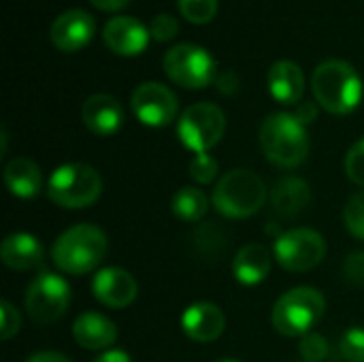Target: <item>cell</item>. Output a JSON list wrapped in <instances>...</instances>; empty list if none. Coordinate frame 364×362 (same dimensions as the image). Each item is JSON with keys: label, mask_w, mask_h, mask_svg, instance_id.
Listing matches in <instances>:
<instances>
[{"label": "cell", "mask_w": 364, "mask_h": 362, "mask_svg": "<svg viewBox=\"0 0 364 362\" xmlns=\"http://www.w3.org/2000/svg\"><path fill=\"white\" fill-rule=\"evenodd\" d=\"M311 90L318 105L333 115H348L363 100V79L346 60L322 62L314 70Z\"/></svg>", "instance_id": "1"}, {"label": "cell", "mask_w": 364, "mask_h": 362, "mask_svg": "<svg viewBox=\"0 0 364 362\" xmlns=\"http://www.w3.org/2000/svg\"><path fill=\"white\" fill-rule=\"evenodd\" d=\"M107 256V235L92 224H77L64 230L53 247V265L68 275H85L94 271Z\"/></svg>", "instance_id": "2"}, {"label": "cell", "mask_w": 364, "mask_h": 362, "mask_svg": "<svg viewBox=\"0 0 364 362\" xmlns=\"http://www.w3.org/2000/svg\"><path fill=\"white\" fill-rule=\"evenodd\" d=\"M260 147L275 166L294 169L309 154V134L294 113H273L262 122Z\"/></svg>", "instance_id": "3"}, {"label": "cell", "mask_w": 364, "mask_h": 362, "mask_svg": "<svg viewBox=\"0 0 364 362\" xmlns=\"http://www.w3.org/2000/svg\"><path fill=\"white\" fill-rule=\"evenodd\" d=\"M264 201H267L264 181L247 169H235L226 173L213 190V207L222 215L232 220H241L258 213Z\"/></svg>", "instance_id": "4"}, {"label": "cell", "mask_w": 364, "mask_h": 362, "mask_svg": "<svg viewBox=\"0 0 364 362\" xmlns=\"http://www.w3.org/2000/svg\"><path fill=\"white\" fill-rule=\"evenodd\" d=\"M326 301L320 290L299 286L288 290L273 307V326L284 337H305L322 320Z\"/></svg>", "instance_id": "5"}, {"label": "cell", "mask_w": 364, "mask_h": 362, "mask_svg": "<svg viewBox=\"0 0 364 362\" xmlns=\"http://www.w3.org/2000/svg\"><path fill=\"white\" fill-rule=\"evenodd\" d=\"M102 194V177L90 164H62L47 183V196L62 209H83Z\"/></svg>", "instance_id": "6"}, {"label": "cell", "mask_w": 364, "mask_h": 362, "mask_svg": "<svg viewBox=\"0 0 364 362\" xmlns=\"http://www.w3.org/2000/svg\"><path fill=\"white\" fill-rule=\"evenodd\" d=\"M226 130V115L220 107L211 102H196L188 107L177 124V134L181 143L196 151L207 154L211 147L220 143Z\"/></svg>", "instance_id": "7"}, {"label": "cell", "mask_w": 364, "mask_h": 362, "mask_svg": "<svg viewBox=\"0 0 364 362\" xmlns=\"http://www.w3.org/2000/svg\"><path fill=\"white\" fill-rule=\"evenodd\" d=\"M164 73L181 87L200 90L215 79V62L203 47L181 43L164 53Z\"/></svg>", "instance_id": "8"}, {"label": "cell", "mask_w": 364, "mask_h": 362, "mask_svg": "<svg viewBox=\"0 0 364 362\" xmlns=\"http://www.w3.org/2000/svg\"><path fill=\"white\" fill-rule=\"evenodd\" d=\"M70 305V286L64 277L43 271L38 273L26 292L28 316L38 324L58 322Z\"/></svg>", "instance_id": "9"}, {"label": "cell", "mask_w": 364, "mask_h": 362, "mask_svg": "<svg viewBox=\"0 0 364 362\" xmlns=\"http://www.w3.org/2000/svg\"><path fill=\"white\" fill-rule=\"evenodd\" d=\"M275 260L292 273L311 271L326 254V241L311 228H294L275 241Z\"/></svg>", "instance_id": "10"}, {"label": "cell", "mask_w": 364, "mask_h": 362, "mask_svg": "<svg viewBox=\"0 0 364 362\" xmlns=\"http://www.w3.org/2000/svg\"><path fill=\"white\" fill-rule=\"evenodd\" d=\"M130 105H132L134 115L145 126H151V128L168 126L175 119L177 109H179L177 96L166 85L156 83V81L141 83L132 92Z\"/></svg>", "instance_id": "11"}, {"label": "cell", "mask_w": 364, "mask_h": 362, "mask_svg": "<svg viewBox=\"0 0 364 362\" xmlns=\"http://www.w3.org/2000/svg\"><path fill=\"white\" fill-rule=\"evenodd\" d=\"M96 21L83 9H68L55 17L49 30L51 43L60 51H79L94 38Z\"/></svg>", "instance_id": "12"}, {"label": "cell", "mask_w": 364, "mask_h": 362, "mask_svg": "<svg viewBox=\"0 0 364 362\" xmlns=\"http://www.w3.org/2000/svg\"><path fill=\"white\" fill-rule=\"evenodd\" d=\"M92 292L98 303L111 309H124L128 307L139 292L136 280L119 267H107L100 269L92 282Z\"/></svg>", "instance_id": "13"}, {"label": "cell", "mask_w": 364, "mask_h": 362, "mask_svg": "<svg viewBox=\"0 0 364 362\" xmlns=\"http://www.w3.org/2000/svg\"><path fill=\"white\" fill-rule=\"evenodd\" d=\"M149 34L151 32L145 28V23L130 15H117L109 19L102 30L105 45L119 55H136L145 51L149 43Z\"/></svg>", "instance_id": "14"}, {"label": "cell", "mask_w": 364, "mask_h": 362, "mask_svg": "<svg viewBox=\"0 0 364 362\" xmlns=\"http://www.w3.org/2000/svg\"><path fill=\"white\" fill-rule=\"evenodd\" d=\"M181 329L183 333L196 341V344H211L215 341L224 329H226V318L222 309L213 303H194L190 305L183 316H181Z\"/></svg>", "instance_id": "15"}, {"label": "cell", "mask_w": 364, "mask_h": 362, "mask_svg": "<svg viewBox=\"0 0 364 362\" xmlns=\"http://www.w3.org/2000/svg\"><path fill=\"white\" fill-rule=\"evenodd\" d=\"M81 119L85 128L98 137L115 134L124 124V109L111 94H94L83 102Z\"/></svg>", "instance_id": "16"}, {"label": "cell", "mask_w": 364, "mask_h": 362, "mask_svg": "<svg viewBox=\"0 0 364 362\" xmlns=\"http://www.w3.org/2000/svg\"><path fill=\"white\" fill-rule=\"evenodd\" d=\"M269 92L282 105H296L305 92V75L296 62L279 60L269 68Z\"/></svg>", "instance_id": "17"}, {"label": "cell", "mask_w": 364, "mask_h": 362, "mask_svg": "<svg viewBox=\"0 0 364 362\" xmlns=\"http://www.w3.org/2000/svg\"><path fill=\"white\" fill-rule=\"evenodd\" d=\"M73 337L85 350H105L115 344L117 329L107 316L96 312H85L75 320Z\"/></svg>", "instance_id": "18"}, {"label": "cell", "mask_w": 364, "mask_h": 362, "mask_svg": "<svg viewBox=\"0 0 364 362\" xmlns=\"http://www.w3.org/2000/svg\"><path fill=\"white\" fill-rule=\"evenodd\" d=\"M43 245L28 233H13L0 245L2 262L13 271H30L43 262Z\"/></svg>", "instance_id": "19"}, {"label": "cell", "mask_w": 364, "mask_h": 362, "mask_svg": "<svg viewBox=\"0 0 364 362\" xmlns=\"http://www.w3.org/2000/svg\"><path fill=\"white\" fill-rule=\"evenodd\" d=\"M271 252L262 243H247L232 260V273L243 286H256L267 280L271 271Z\"/></svg>", "instance_id": "20"}, {"label": "cell", "mask_w": 364, "mask_h": 362, "mask_svg": "<svg viewBox=\"0 0 364 362\" xmlns=\"http://www.w3.org/2000/svg\"><path fill=\"white\" fill-rule=\"evenodd\" d=\"M4 181L13 196L34 198L43 188V173L36 162L28 158H13L4 166Z\"/></svg>", "instance_id": "21"}, {"label": "cell", "mask_w": 364, "mask_h": 362, "mask_svg": "<svg viewBox=\"0 0 364 362\" xmlns=\"http://www.w3.org/2000/svg\"><path fill=\"white\" fill-rule=\"evenodd\" d=\"M309 201H311L309 183L299 177L279 179L271 194L273 209L284 218H294V215L303 213L307 209Z\"/></svg>", "instance_id": "22"}, {"label": "cell", "mask_w": 364, "mask_h": 362, "mask_svg": "<svg viewBox=\"0 0 364 362\" xmlns=\"http://www.w3.org/2000/svg\"><path fill=\"white\" fill-rule=\"evenodd\" d=\"M171 209L183 222H198L205 218V213L209 209V198L203 190H198L194 186H186L175 192V196L171 201Z\"/></svg>", "instance_id": "23"}, {"label": "cell", "mask_w": 364, "mask_h": 362, "mask_svg": "<svg viewBox=\"0 0 364 362\" xmlns=\"http://www.w3.org/2000/svg\"><path fill=\"white\" fill-rule=\"evenodd\" d=\"M179 11L192 23H207L218 13V0H179Z\"/></svg>", "instance_id": "24"}, {"label": "cell", "mask_w": 364, "mask_h": 362, "mask_svg": "<svg viewBox=\"0 0 364 362\" xmlns=\"http://www.w3.org/2000/svg\"><path fill=\"white\" fill-rule=\"evenodd\" d=\"M343 222L356 239L364 241V192H356L348 201L343 209Z\"/></svg>", "instance_id": "25"}, {"label": "cell", "mask_w": 364, "mask_h": 362, "mask_svg": "<svg viewBox=\"0 0 364 362\" xmlns=\"http://www.w3.org/2000/svg\"><path fill=\"white\" fill-rule=\"evenodd\" d=\"M188 171H190V177H192L196 183L207 186V183H211V181L218 177L220 166H218V160H215L213 156H209V154H196V156L192 158Z\"/></svg>", "instance_id": "26"}, {"label": "cell", "mask_w": 364, "mask_h": 362, "mask_svg": "<svg viewBox=\"0 0 364 362\" xmlns=\"http://www.w3.org/2000/svg\"><path fill=\"white\" fill-rule=\"evenodd\" d=\"M339 352L348 362H364V329H350L341 337Z\"/></svg>", "instance_id": "27"}, {"label": "cell", "mask_w": 364, "mask_h": 362, "mask_svg": "<svg viewBox=\"0 0 364 362\" xmlns=\"http://www.w3.org/2000/svg\"><path fill=\"white\" fill-rule=\"evenodd\" d=\"M299 352L305 362H322L328 354V341L318 333H307L305 337H301Z\"/></svg>", "instance_id": "28"}, {"label": "cell", "mask_w": 364, "mask_h": 362, "mask_svg": "<svg viewBox=\"0 0 364 362\" xmlns=\"http://www.w3.org/2000/svg\"><path fill=\"white\" fill-rule=\"evenodd\" d=\"M346 173L354 183L364 188V139L356 141L350 147V151L346 156Z\"/></svg>", "instance_id": "29"}, {"label": "cell", "mask_w": 364, "mask_h": 362, "mask_svg": "<svg viewBox=\"0 0 364 362\" xmlns=\"http://www.w3.org/2000/svg\"><path fill=\"white\" fill-rule=\"evenodd\" d=\"M149 32L154 34V38H156V41H162V43H164V41H171L173 36H177V32H179V23H177V19H175L173 15H168V13H160V15H156V17H154Z\"/></svg>", "instance_id": "30"}, {"label": "cell", "mask_w": 364, "mask_h": 362, "mask_svg": "<svg viewBox=\"0 0 364 362\" xmlns=\"http://www.w3.org/2000/svg\"><path fill=\"white\" fill-rule=\"evenodd\" d=\"M343 277L352 286H364V250L352 252L343 262Z\"/></svg>", "instance_id": "31"}, {"label": "cell", "mask_w": 364, "mask_h": 362, "mask_svg": "<svg viewBox=\"0 0 364 362\" xmlns=\"http://www.w3.org/2000/svg\"><path fill=\"white\" fill-rule=\"evenodd\" d=\"M0 318H2L0 337H2L4 341H9V339H11L13 335H17V331H19V324H21L19 314H17V309H15L9 301H2V303H0Z\"/></svg>", "instance_id": "32"}, {"label": "cell", "mask_w": 364, "mask_h": 362, "mask_svg": "<svg viewBox=\"0 0 364 362\" xmlns=\"http://www.w3.org/2000/svg\"><path fill=\"white\" fill-rule=\"evenodd\" d=\"M294 117H296L303 126H307V124H311V122L318 117V107H316L314 102H303V105L294 111Z\"/></svg>", "instance_id": "33"}, {"label": "cell", "mask_w": 364, "mask_h": 362, "mask_svg": "<svg viewBox=\"0 0 364 362\" xmlns=\"http://www.w3.org/2000/svg\"><path fill=\"white\" fill-rule=\"evenodd\" d=\"M26 362H70V358H66L64 354H58V352H38V354L30 356Z\"/></svg>", "instance_id": "34"}, {"label": "cell", "mask_w": 364, "mask_h": 362, "mask_svg": "<svg viewBox=\"0 0 364 362\" xmlns=\"http://www.w3.org/2000/svg\"><path fill=\"white\" fill-rule=\"evenodd\" d=\"M96 9L100 11H119L124 9L130 0H90Z\"/></svg>", "instance_id": "35"}, {"label": "cell", "mask_w": 364, "mask_h": 362, "mask_svg": "<svg viewBox=\"0 0 364 362\" xmlns=\"http://www.w3.org/2000/svg\"><path fill=\"white\" fill-rule=\"evenodd\" d=\"M94 362H132L130 356L122 350H111V352H105L102 356H98Z\"/></svg>", "instance_id": "36"}, {"label": "cell", "mask_w": 364, "mask_h": 362, "mask_svg": "<svg viewBox=\"0 0 364 362\" xmlns=\"http://www.w3.org/2000/svg\"><path fill=\"white\" fill-rule=\"evenodd\" d=\"M218 362H237V361H218Z\"/></svg>", "instance_id": "37"}, {"label": "cell", "mask_w": 364, "mask_h": 362, "mask_svg": "<svg viewBox=\"0 0 364 362\" xmlns=\"http://www.w3.org/2000/svg\"><path fill=\"white\" fill-rule=\"evenodd\" d=\"M303 362H305V361H303Z\"/></svg>", "instance_id": "38"}]
</instances>
